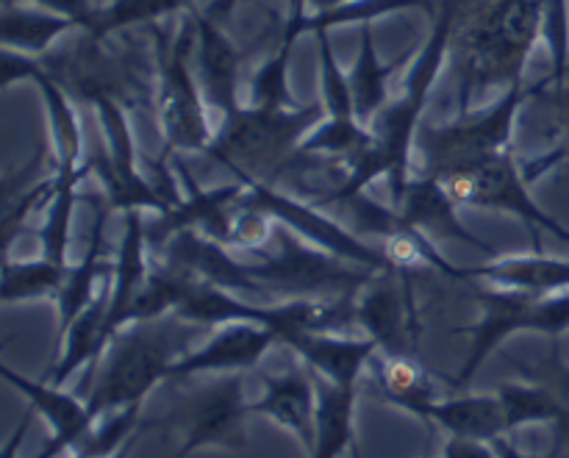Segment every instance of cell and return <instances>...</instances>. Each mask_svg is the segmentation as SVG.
Segmentation results:
<instances>
[{"label": "cell", "instance_id": "1", "mask_svg": "<svg viewBox=\"0 0 569 458\" xmlns=\"http://www.w3.org/2000/svg\"><path fill=\"white\" fill-rule=\"evenodd\" d=\"M453 26L456 0H442L437 6V20H433L431 33L422 42L417 59L411 61L403 89L370 122V148L359 159L350 161L339 187L320 195L322 203H339V200L367 192L376 178H387L389 200L392 203L403 195L406 183L411 178V153H415L417 133L422 128V114H426V106L439 81V72H442L445 61H448L450 42H453Z\"/></svg>", "mask_w": 569, "mask_h": 458}, {"label": "cell", "instance_id": "2", "mask_svg": "<svg viewBox=\"0 0 569 458\" xmlns=\"http://www.w3.org/2000/svg\"><path fill=\"white\" fill-rule=\"evenodd\" d=\"M189 326L192 322L176 315L122 326L78 389L94 420L109 411L144 404L156 384L167 381L172 365L189 350Z\"/></svg>", "mask_w": 569, "mask_h": 458}, {"label": "cell", "instance_id": "3", "mask_svg": "<svg viewBox=\"0 0 569 458\" xmlns=\"http://www.w3.org/2000/svg\"><path fill=\"white\" fill-rule=\"evenodd\" d=\"M326 117V106H292V109H261L242 106L222 117L206 156L220 161L233 178L272 183L287 176L295 161L306 159L300 142Z\"/></svg>", "mask_w": 569, "mask_h": 458}, {"label": "cell", "instance_id": "4", "mask_svg": "<svg viewBox=\"0 0 569 458\" xmlns=\"http://www.w3.org/2000/svg\"><path fill=\"white\" fill-rule=\"evenodd\" d=\"M545 0H495L467 31L459 111L470 109L481 89H509L522 81L528 59L542 39Z\"/></svg>", "mask_w": 569, "mask_h": 458}, {"label": "cell", "instance_id": "5", "mask_svg": "<svg viewBox=\"0 0 569 458\" xmlns=\"http://www.w3.org/2000/svg\"><path fill=\"white\" fill-rule=\"evenodd\" d=\"M542 81L533 89L520 81L503 89L483 109H467L448 122L422 126L415 142V150L420 153V172L448 178L476 161L511 150V137H515L522 103L542 92Z\"/></svg>", "mask_w": 569, "mask_h": 458}, {"label": "cell", "instance_id": "6", "mask_svg": "<svg viewBox=\"0 0 569 458\" xmlns=\"http://www.w3.org/2000/svg\"><path fill=\"white\" fill-rule=\"evenodd\" d=\"M156 42V111L164 137V156L206 153L214 139L206 98L192 70L194 22L183 26L176 37H167L153 26Z\"/></svg>", "mask_w": 569, "mask_h": 458}, {"label": "cell", "instance_id": "7", "mask_svg": "<svg viewBox=\"0 0 569 458\" xmlns=\"http://www.w3.org/2000/svg\"><path fill=\"white\" fill-rule=\"evenodd\" d=\"M270 245L259 250L261 261L248 265L250 272L267 287V292L287 289L289 300H320V295H356L378 272L337 259L315 245L303 242L298 233L283 226H272Z\"/></svg>", "mask_w": 569, "mask_h": 458}, {"label": "cell", "instance_id": "8", "mask_svg": "<svg viewBox=\"0 0 569 458\" xmlns=\"http://www.w3.org/2000/svg\"><path fill=\"white\" fill-rule=\"evenodd\" d=\"M442 181L448 183L459 206L511 215L531 231L533 239H539V233H550L561 242H569L567 228L537 203L531 192V178L526 176V167L515 159L511 150L476 161Z\"/></svg>", "mask_w": 569, "mask_h": 458}, {"label": "cell", "instance_id": "9", "mask_svg": "<svg viewBox=\"0 0 569 458\" xmlns=\"http://www.w3.org/2000/svg\"><path fill=\"white\" fill-rule=\"evenodd\" d=\"M239 181H244L253 203L259 206L272 222L298 233L303 242L315 245V248L326 250V253L337 256V259L350 261V265L365 267V270H398L378 245H370L361 237H356L353 228H345L342 222L328 217L326 211L317 209L315 203H306V200L295 198V195L281 192V189L272 187V183L250 181V178H239Z\"/></svg>", "mask_w": 569, "mask_h": 458}, {"label": "cell", "instance_id": "10", "mask_svg": "<svg viewBox=\"0 0 569 458\" xmlns=\"http://www.w3.org/2000/svg\"><path fill=\"white\" fill-rule=\"evenodd\" d=\"M253 404L244 398L239 372L206 384L187 400L178 417L183 426V445L172 458H187L194 450L248 448V420Z\"/></svg>", "mask_w": 569, "mask_h": 458}, {"label": "cell", "instance_id": "11", "mask_svg": "<svg viewBox=\"0 0 569 458\" xmlns=\"http://www.w3.org/2000/svg\"><path fill=\"white\" fill-rule=\"evenodd\" d=\"M161 248H164V259H161L164 265L176 267V270L187 272L198 281L228 289V292L256 300V303H259V298H270L267 287L250 272V267L233 259L226 245L206 237V233L183 228V231L172 233Z\"/></svg>", "mask_w": 569, "mask_h": 458}, {"label": "cell", "instance_id": "12", "mask_svg": "<svg viewBox=\"0 0 569 458\" xmlns=\"http://www.w3.org/2000/svg\"><path fill=\"white\" fill-rule=\"evenodd\" d=\"M276 342L278 333L259 322H222V326H214V333L203 345L189 348L172 365L167 381L206 376V372L231 376V372L253 370Z\"/></svg>", "mask_w": 569, "mask_h": 458}, {"label": "cell", "instance_id": "13", "mask_svg": "<svg viewBox=\"0 0 569 458\" xmlns=\"http://www.w3.org/2000/svg\"><path fill=\"white\" fill-rule=\"evenodd\" d=\"M0 376L9 387H14L28 400L33 411L50 426L48 448L39 450L33 458H56L61 454L70 456L78 445L87 439L89 428L94 426V417L89 411L87 400L81 395H72L61 389L59 384L33 381L22 372L11 370L9 365H0Z\"/></svg>", "mask_w": 569, "mask_h": 458}, {"label": "cell", "instance_id": "14", "mask_svg": "<svg viewBox=\"0 0 569 458\" xmlns=\"http://www.w3.org/2000/svg\"><path fill=\"white\" fill-rule=\"evenodd\" d=\"M220 20L194 11V76L203 89L206 103L220 117L242 109V50L217 26Z\"/></svg>", "mask_w": 569, "mask_h": 458}, {"label": "cell", "instance_id": "15", "mask_svg": "<svg viewBox=\"0 0 569 458\" xmlns=\"http://www.w3.org/2000/svg\"><path fill=\"white\" fill-rule=\"evenodd\" d=\"M392 206L406 217V222H411L417 231L426 233L431 242L472 245L481 253L495 256L492 245L483 242L481 237H476L467 228V222H461L459 203H456V198L450 195L448 183L442 178L428 176V172L420 170L411 172L403 195Z\"/></svg>", "mask_w": 569, "mask_h": 458}, {"label": "cell", "instance_id": "16", "mask_svg": "<svg viewBox=\"0 0 569 458\" xmlns=\"http://www.w3.org/2000/svg\"><path fill=\"white\" fill-rule=\"evenodd\" d=\"M289 350L309 367L315 376L328 378L339 387H359L361 372L376 359V339L370 337H348V333L333 331H306L292 333L283 339Z\"/></svg>", "mask_w": 569, "mask_h": 458}, {"label": "cell", "instance_id": "17", "mask_svg": "<svg viewBox=\"0 0 569 458\" xmlns=\"http://www.w3.org/2000/svg\"><path fill=\"white\" fill-rule=\"evenodd\" d=\"M264 392L253 400V415L267 417L283 431L292 434L303 445L306 456L315 448V417H317V389L315 376L309 367L281 372V376H264Z\"/></svg>", "mask_w": 569, "mask_h": 458}, {"label": "cell", "instance_id": "18", "mask_svg": "<svg viewBox=\"0 0 569 458\" xmlns=\"http://www.w3.org/2000/svg\"><path fill=\"white\" fill-rule=\"evenodd\" d=\"M109 283H103V289L94 295L92 303L56 339L53 365H50V372L44 381L64 387L67 378L76 376L81 367L89 365V370H92L98 365L100 356L109 348L111 337H114V331L109 326Z\"/></svg>", "mask_w": 569, "mask_h": 458}, {"label": "cell", "instance_id": "19", "mask_svg": "<svg viewBox=\"0 0 569 458\" xmlns=\"http://www.w3.org/2000/svg\"><path fill=\"white\" fill-rule=\"evenodd\" d=\"M144 211H122V233L120 245H117L114 265H111L109 276V326L111 331H120L122 320H126L128 306L139 295L150 276L148 261V226L142 220Z\"/></svg>", "mask_w": 569, "mask_h": 458}, {"label": "cell", "instance_id": "20", "mask_svg": "<svg viewBox=\"0 0 569 458\" xmlns=\"http://www.w3.org/2000/svg\"><path fill=\"white\" fill-rule=\"evenodd\" d=\"M470 278H481L489 287L517 289L528 295H556L569 289V259H553L542 250L526 256H500L487 265L467 267Z\"/></svg>", "mask_w": 569, "mask_h": 458}, {"label": "cell", "instance_id": "21", "mask_svg": "<svg viewBox=\"0 0 569 458\" xmlns=\"http://www.w3.org/2000/svg\"><path fill=\"white\" fill-rule=\"evenodd\" d=\"M370 370L376 376L378 392L387 404L398 406L406 415L422 422L431 420V409L442 400V395H439L433 378L411 356L376 354Z\"/></svg>", "mask_w": 569, "mask_h": 458}, {"label": "cell", "instance_id": "22", "mask_svg": "<svg viewBox=\"0 0 569 458\" xmlns=\"http://www.w3.org/2000/svg\"><path fill=\"white\" fill-rule=\"evenodd\" d=\"M315 448H311L309 458H342L345 454H356V400H359V387H339L328 378L315 376Z\"/></svg>", "mask_w": 569, "mask_h": 458}, {"label": "cell", "instance_id": "23", "mask_svg": "<svg viewBox=\"0 0 569 458\" xmlns=\"http://www.w3.org/2000/svg\"><path fill=\"white\" fill-rule=\"evenodd\" d=\"M356 320L381 354H403V298L398 270L372 276L356 295Z\"/></svg>", "mask_w": 569, "mask_h": 458}, {"label": "cell", "instance_id": "24", "mask_svg": "<svg viewBox=\"0 0 569 458\" xmlns=\"http://www.w3.org/2000/svg\"><path fill=\"white\" fill-rule=\"evenodd\" d=\"M406 9L433 11L437 3L433 0H348V3L328 11L289 9V14L281 20V42H298L303 33L333 31V28L342 26H365V22H376L378 17Z\"/></svg>", "mask_w": 569, "mask_h": 458}, {"label": "cell", "instance_id": "25", "mask_svg": "<svg viewBox=\"0 0 569 458\" xmlns=\"http://www.w3.org/2000/svg\"><path fill=\"white\" fill-rule=\"evenodd\" d=\"M81 31L76 20L64 14H53L39 6H20L14 0H3L0 9V42L17 53L42 56L59 42L61 37Z\"/></svg>", "mask_w": 569, "mask_h": 458}, {"label": "cell", "instance_id": "26", "mask_svg": "<svg viewBox=\"0 0 569 458\" xmlns=\"http://www.w3.org/2000/svg\"><path fill=\"white\" fill-rule=\"evenodd\" d=\"M433 426L448 431V437L483 439V442H498L509 434L506 426V411L495 395H459V398H442L431 409Z\"/></svg>", "mask_w": 569, "mask_h": 458}, {"label": "cell", "instance_id": "27", "mask_svg": "<svg viewBox=\"0 0 569 458\" xmlns=\"http://www.w3.org/2000/svg\"><path fill=\"white\" fill-rule=\"evenodd\" d=\"M37 83L39 94H42L44 111H48V126H50V142H53V170L56 172H76L81 170L83 161V133L81 120H78L76 106L70 103L67 89L48 76L44 64L33 72L31 78Z\"/></svg>", "mask_w": 569, "mask_h": 458}, {"label": "cell", "instance_id": "28", "mask_svg": "<svg viewBox=\"0 0 569 458\" xmlns=\"http://www.w3.org/2000/svg\"><path fill=\"white\" fill-rule=\"evenodd\" d=\"M103 215L94 217L92 233H89V248L83 253V259L78 261L76 267H67L64 283H61V292L56 298V309H59V333L67 331L72 320L92 303L94 295L103 289V283H109V276H106L103 265V250H106V237H103Z\"/></svg>", "mask_w": 569, "mask_h": 458}, {"label": "cell", "instance_id": "29", "mask_svg": "<svg viewBox=\"0 0 569 458\" xmlns=\"http://www.w3.org/2000/svg\"><path fill=\"white\" fill-rule=\"evenodd\" d=\"M395 64H383L381 56H378L376 37H372V22L359 26V53H356L353 67H350V89H353V111L356 120L365 122L370 128V122L381 114L383 106L389 103V78H392Z\"/></svg>", "mask_w": 569, "mask_h": 458}, {"label": "cell", "instance_id": "30", "mask_svg": "<svg viewBox=\"0 0 569 458\" xmlns=\"http://www.w3.org/2000/svg\"><path fill=\"white\" fill-rule=\"evenodd\" d=\"M89 176V165H83L76 172H56L53 170V189H50L48 206H44L42 226L37 228L39 239V256L59 265H70V233H72V217H76L78 203V187L83 178Z\"/></svg>", "mask_w": 569, "mask_h": 458}, {"label": "cell", "instance_id": "31", "mask_svg": "<svg viewBox=\"0 0 569 458\" xmlns=\"http://www.w3.org/2000/svg\"><path fill=\"white\" fill-rule=\"evenodd\" d=\"M498 398L503 404L509 431H517L522 426H539V422H550L556 428H569V409L565 406V400L553 389L545 387V384L509 381L498 389Z\"/></svg>", "mask_w": 569, "mask_h": 458}, {"label": "cell", "instance_id": "32", "mask_svg": "<svg viewBox=\"0 0 569 458\" xmlns=\"http://www.w3.org/2000/svg\"><path fill=\"white\" fill-rule=\"evenodd\" d=\"M67 267L59 261H50L44 256L28 261H14L6 256L3 261V283H0V300L3 303H28V300L59 298L61 283H64Z\"/></svg>", "mask_w": 569, "mask_h": 458}, {"label": "cell", "instance_id": "33", "mask_svg": "<svg viewBox=\"0 0 569 458\" xmlns=\"http://www.w3.org/2000/svg\"><path fill=\"white\" fill-rule=\"evenodd\" d=\"M194 0H103L83 31L94 39L114 37L133 26H156L164 17L192 9Z\"/></svg>", "mask_w": 569, "mask_h": 458}, {"label": "cell", "instance_id": "34", "mask_svg": "<svg viewBox=\"0 0 569 458\" xmlns=\"http://www.w3.org/2000/svg\"><path fill=\"white\" fill-rule=\"evenodd\" d=\"M372 142V131L359 122L356 117H322L306 139L300 142V153L309 159V156H337L339 161L350 165L353 159H359Z\"/></svg>", "mask_w": 569, "mask_h": 458}, {"label": "cell", "instance_id": "35", "mask_svg": "<svg viewBox=\"0 0 569 458\" xmlns=\"http://www.w3.org/2000/svg\"><path fill=\"white\" fill-rule=\"evenodd\" d=\"M295 42H281L276 53L250 78V106L261 109H292L295 100L289 92V61Z\"/></svg>", "mask_w": 569, "mask_h": 458}, {"label": "cell", "instance_id": "36", "mask_svg": "<svg viewBox=\"0 0 569 458\" xmlns=\"http://www.w3.org/2000/svg\"><path fill=\"white\" fill-rule=\"evenodd\" d=\"M317 48H320V92L328 117H356L353 111V89H350V76L339 67L333 56V44L328 31L315 33Z\"/></svg>", "mask_w": 569, "mask_h": 458}, {"label": "cell", "instance_id": "37", "mask_svg": "<svg viewBox=\"0 0 569 458\" xmlns=\"http://www.w3.org/2000/svg\"><path fill=\"white\" fill-rule=\"evenodd\" d=\"M42 67L39 56L17 53V50L3 48V64H0V87L11 89L20 81H31L33 72Z\"/></svg>", "mask_w": 569, "mask_h": 458}, {"label": "cell", "instance_id": "38", "mask_svg": "<svg viewBox=\"0 0 569 458\" xmlns=\"http://www.w3.org/2000/svg\"><path fill=\"white\" fill-rule=\"evenodd\" d=\"M545 92L550 94V103H553L561 122V142L556 145V156H559V165L569 167V78L561 87H548L545 83Z\"/></svg>", "mask_w": 569, "mask_h": 458}, {"label": "cell", "instance_id": "39", "mask_svg": "<svg viewBox=\"0 0 569 458\" xmlns=\"http://www.w3.org/2000/svg\"><path fill=\"white\" fill-rule=\"evenodd\" d=\"M31 3L39 6V9L53 11V14L70 17V20H76L81 26V31L92 22L94 11L100 6L98 0H31Z\"/></svg>", "mask_w": 569, "mask_h": 458}, {"label": "cell", "instance_id": "40", "mask_svg": "<svg viewBox=\"0 0 569 458\" xmlns=\"http://www.w3.org/2000/svg\"><path fill=\"white\" fill-rule=\"evenodd\" d=\"M442 458H500V454L495 442H483V439H467V437H448Z\"/></svg>", "mask_w": 569, "mask_h": 458}, {"label": "cell", "instance_id": "41", "mask_svg": "<svg viewBox=\"0 0 569 458\" xmlns=\"http://www.w3.org/2000/svg\"><path fill=\"white\" fill-rule=\"evenodd\" d=\"M565 437H567V428H556V439H553V445H550L548 454H537V456L517 450L506 437H500L495 445H498L500 458H561V450H565Z\"/></svg>", "mask_w": 569, "mask_h": 458}, {"label": "cell", "instance_id": "42", "mask_svg": "<svg viewBox=\"0 0 569 458\" xmlns=\"http://www.w3.org/2000/svg\"><path fill=\"white\" fill-rule=\"evenodd\" d=\"M33 417H37V411H33L31 406H26L20 426H17L14 434L9 437V442H6V448H3V454H0V458H17V454H20V442L26 439V434H28V428H31Z\"/></svg>", "mask_w": 569, "mask_h": 458}, {"label": "cell", "instance_id": "43", "mask_svg": "<svg viewBox=\"0 0 569 458\" xmlns=\"http://www.w3.org/2000/svg\"><path fill=\"white\" fill-rule=\"evenodd\" d=\"M348 3V0H292V9L300 11H328L337 9V6Z\"/></svg>", "mask_w": 569, "mask_h": 458}, {"label": "cell", "instance_id": "44", "mask_svg": "<svg viewBox=\"0 0 569 458\" xmlns=\"http://www.w3.org/2000/svg\"><path fill=\"white\" fill-rule=\"evenodd\" d=\"M239 3H244V0H211V3L206 6V14L214 17V20H222V17L231 14Z\"/></svg>", "mask_w": 569, "mask_h": 458}, {"label": "cell", "instance_id": "45", "mask_svg": "<svg viewBox=\"0 0 569 458\" xmlns=\"http://www.w3.org/2000/svg\"><path fill=\"white\" fill-rule=\"evenodd\" d=\"M420 458H433V456H431V450H428V454H422Z\"/></svg>", "mask_w": 569, "mask_h": 458}, {"label": "cell", "instance_id": "46", "mask_svg": "<svg viewBox=\"0 0 569 458\" xmlns=\"http://www.w3.org/2000/svg\"><path fill=\"white\" fill-rule=\"evenodd\" d=\"M567 78H569V64H567Z\"/></svg>", "mask_w": 569, "mask_h": 458}]
</instances>
